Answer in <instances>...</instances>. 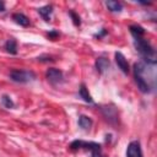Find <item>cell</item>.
<instances>
[{
	"label": "cell",
	"mask_w": 157,
	"mask_h": 157,
	"mask_svg": "<svg viewBox=\"0 0 157 157\" xmlns=\"http://www.w3.org/2000/svg\"><path fill=\"white\" fill-rule=\"evenodd\" d=\"M144 67H145V63H136L134 65V76H135V82L137 85V88L141 92L147 93V92H150L151 85L146 81V78L144 76Z\"/></svg>",
	"instance_id": "1"
},
{
	"label": "cell",
	"mask_w": 157,
	"mask_h": 157,
	"mask_svg": "<svg viewBox=\"0 0 157 157\" xmlns=\"http://www.w3.org/2000/svg\"><path fill=\"white\" fill-rule=\"evenodd\" d=\"M88 148L92 151V157H104V155L102 153V148L101 145L94 144V142H83V141H74L70 145L71 150H76V148Z\"/></svg>",
	"instance_id": "2"
},
{
	"label": "cell",
	"mask_w": 157,
	"mask_h": 157,
	"mask_svg": "<svg viewBox=\"0 0 157 157\" xmlns=\"http://www.w3.org/2000/svg\"><path fill=\"white\" fill-rule=\"evenodd\" d=\"M10 77L12 81L18 82V83H26L36 78V75L32 71H26V70H13L10 74Z\"/></svg>",
	"instance_id": "3"
},
{
	"label": "cell",
	"mask_w": 157,
	"mask_h": 157,
	"mask_svg": "<svg viewBox=\"0 0 157 157\" xmlns=\"http://www.w3.org/2000/svg\"><path fill=\"white\" fill-rule=\"evenodd\" d=\"M126 157H142V151L139 141H131L128 145Z\"/></svg>",
	"instance_id": "4"
},
{
	"label": "cell",
	"mask_w": 157,
	"mask_h": 157,
	"mask_svg": "<svg viewBox=\"0 0 157 157\" xmlns=\"http://www.w3.org/2000/svg\"><path fill=\"white\" fill-rule=\"evenodd\" d=\"M45 76H47V80L50 83H58V82H60L63 80V72L59 69H54V67L48 69Z\"/></svg>",
	"instance_id": "5"
},
{
	"label": "cell",
	"mask_w": 157,
	"mask_h": 157,
	"mask_svg": "<svg viewBox=\"0 0 157 157\" xmlns=\"http://www.w3.org/2000/svg\"><path fill=\"white\" fill-rule=\"evenodd\" d=\"M115 61H117L118 67H119L124 74H128V72H129V64H128V60L125 59V56H124L121 53H119V52L115 53Z\"/></svg>",
	"instance_id": "6"
},
{
	"label": "cell",
	"mask_w": 157,
	"mask_h": 157,
	"mask_svg": "<svg viewBox=\"0 0 157 157\" xmlns=\"http://www.w3.org/2000/svg\"><path fill=\"white\" fill-rule=\"evenodd\" d=\"M12 20H13L17 25H20V26H22V27H27V26L29 25V20H28V17L25 16L23 13H20V12L13 13V15H12Z\"/></svg>",
	"instance_id": "7"
},
{
	"label": "cell",
	"mask_w": 157,
	"mask_h": 157,
	"mask_svg": "<svg viewBox=\"0 0 157 157\" xmlns=\"http://www.w3.org/2000/svg\"><path fill=\"white\" fill-rule=\"evenodd\" d=\"M108 66H109V60L108 59H105L103 56L97 58V60H96V67H97V70L99 72H103L104 70H107Z\"/></svg>",
	"instance_id": "8"
},
{
	"label": "cell",
	"mask_w": 157,
	"mask_h": 157,
	"mask_svg": "<svg viewBox=\"0 0 157 157\" xmlns=\"http://www.w3.org/2000/svg\"><path fill=\"white\" fill-rule=\"evenodd\" d=\"M38 12H39V15L45 20V21H49V18H50V15H52V12H53V7L50 6V5H47V6H43V7H40V9H38Z\"/></svg>",
	"instance_id": "9"
},
{
	"label": "cell",
	"mask_w": 157,
	"mask_h": 157,
	"mask_svg": "<svg viewBox=\"0 0 157 157\" xmlns=\"http://www.w3.org/2000/svg\"><path fill=\"white\" fill-rule=\"evenodd\" d=\"M78 93H80V96H81V98L85 101V102H88V103H91L92 102V97H91V94H90V92H88V90L86 88V86L82 83L81 86H80V90H78Z\"/></svg>",
	"instance_id": "10"
},
{
	"label": "cell",
	"mask_w": 157,
	"mask_h": 157,
	"mask_svg": "<svg viewBox=\"0 0 157 157\" xmlns=\"http://www.w3.org/2000/svg\"><path fill=\"white\" fill-rule=\"evenodd\" d=\"M78 125L83 130H88L91 128V125H92V120L88 117H86V115H80V118H78Z\"/></svg>",
	"instance_id": "11"
},
{
	"label": "cell",
	"mask_w": 157,
	"mask_h": 157,
	"mask_svg": "<svg viewBox=\"0 0 157 157\" xmlns=\"http://www.w3.org/2000/svg\"><path fill=\"white\" fill-rule=\"evenodd\" d=\"M105 5H107V7H108L110 11H113V12H119V11L123 10V5H121L119 1L109 0V1L105 2Z\"/></svg>",
	"instance_id": "12"
},
{
	"label": "cell",
	"mask_w": 157,
	"mask_h": 157,
	"mask_svg": "<svg viewBox=\"0 0 157 157\" xmlns=\"http://www.w3.org/2000/svg\"><path fill=\"white\" fill-rule=\"evenodd\" d=\"M5 49L10 53V54H16L17 53V43L15 39H9L5 43Z\"/></svg>",
	"instance_id": "13"
},
{
	"label": "cell",
	"mask_w": 157,
	"mask_h": 157,
	"mask_svg": "<svg viewBox=\"0 0 157 157\" xmlns=\"http://www.w3.org/2000/svg\"><path fill=\"white\" fill-rule=\"evenodd\" d=\"M130 32H131V34L134 37H142L145 34V29L141 26H137V25L130 26Z\"/></svg>",
	"instance_id": "14"
},
{
	"label": "cell",
	"mask_w": 157,
	"mask_h": 157,
	"mask_svg": "<svg viewBox=\"0 0 157 157\" xmlns=\"http://www.w3.org/2000/svg\"><path fill=\"white\" fill-rule=\"evenodd\" d=\"M1 102H2L4 107H6V108H12V107H13L12 99H11L9 96H6V94H4V96L1 97Z\"/></svg>",
	"instance_id": "15"
},
{
	"label": "cell",
	"mask_w": 157,
	"mask_h": 157,
	"mask_svg": "<svg viewBox=\"0 0 157 157\" xmlns=\"http://www.w3.org/2000/svg\"><path fill=\"white\" fill-rule=\"evenodd\" d=\"M70 16H71V17H72V20H74V23H75L76 26H78V25H80V17H78L74 11H71V12H70Z\"/></svg>",
	"instance_id": "16"
},
{
	"label": "cell",
	"mask_w": 157,
	"mask_h": 157,
	"mask_svg": "<svg viewBox=\"0 0 157 157\" xmlns=\"http://www.w3.org/2000/svg\"><path fill=\"white\" fill-rule=\"evenodd\" d=\"M58 36H59V33H58V32H55V31H52L50 33H48V37H49V38H53V39H54V38H56Z\"/></svg>",
	"instance_id": "17"
},
{
	"label": "cell",
	"mask_w": 157,
	"mask_h": 157,
	"mask_svg": "<svg viewBox=\"0 0 157 157\" xmlns=\"http://www.w3.org/2000/svg\"><path fill=\"white\" fill-rule=\"evenodd\" d=\"M5 10V4L2 1H0V11H4Z\"/></svg>",
	"instance_id": "18"
}]
</instances>
